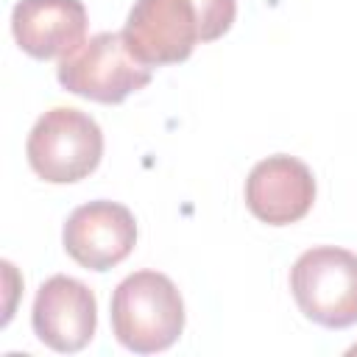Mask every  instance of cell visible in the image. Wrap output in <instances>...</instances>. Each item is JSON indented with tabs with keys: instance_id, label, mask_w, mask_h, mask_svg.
I'll return each mask as SVG.
<instances>
[{
	"instance_id": "cell-7",
	"label": "cell",
	"mask_w": 357,
	"mask_h": 357,
	"mask_svg": "<svg viewBox=\"0 0 357 357\" xmlns=\"http://www.w3.org/2000/svg\"><path fill=\"white\" fill-rule=\"evenodd\" d=\"M33 335L53 351L73 354L81 351L98 326V301L95 293L64 273L45 279L36 290L31 310Z\"/></svg>"
},
{
	"instance_id": "cell-3",
	"label": "cell",
	"mask_w": 357,
	"mask_h": 357,
	"mask_svg": "<svg viewBox=\"0 0 357 357\" xmlns=\"http://www.w3.org/2000/svg\"><path fill=\"white\" fill-rule=\"evenodd\" d=\"M25 156L39 178L50 184H75L100 165L103 131L86 112L53 106L33 123Z\"/></svg>"
},
{
	"instance_id": "cell-10",
	"label": "cell",
	"mask_w": 357,
	"mask_h": 357,
	"mask_svg": "<svg viewBox=\"0 0 357 357\" xmlns=\"http://www.w3.org/2000/svg\"><path fill=\"white\" fill-rule=\"evenodd\" d=\"M346 354H357V346H351V349H349V351H346Z\"/></svg>"
},
{
	"instance_id": "cell-9",
	"label": "cell",
	"mask_w": 357,
	"mask_h": 357,
	"mask_svg": "<svg viewBox=\"0 0 357 357\" xmlns=\"http://www.w3.org/2000/svg\"><path fill=\"white\" fill-rule=\"evenodd\" d=\"M81 0H20L11 8V33L31 59H64L86 36Z\"/></svg>"
},
{
	"instance_id": "cell-5",
	"label": "cell",
	"mask_w": 357,
	"mask_h": 357,
	"mask_svg": "<svg viewBox=\"0 0 357 357\" xmlns=\"http://www.w3.org/2000/svg\"><path fill=\"white\" fill-rule=\"evenodd\" d=\"M290 293L312 324L346 329L357 324V254L337 245L307 248L290 268Z\"/></svg>"
},
{
	"instance_id": "cell-6",
	"label": "cell",
	"mask_w": 357,
	"mask_h": 357,
	"mask_svg": "<svg viewBox=\"0 0 357 357\" xmlns=\"http://www.w3.org/2000/svg\"><path fill=\"white\" fill-rule=\"evenodd\" d=\"M64 251L86 271L120 265L137 245V220L117 201H89L70 212L61 229Z\"/></svg>"
},
{
	"instance_id": "cell-8",
	"label": "cell",
	"mask_w": 357,
	"mask_h": 357,
	"mask_svg": "<svg viewBox=\"0 0 357 357\" xmlns=\"http://www.w3.org/2000/svg\"><path fill=\"white\" fill-rule=\"evenodd\" d=\"M315 204L312 170L287 153H273L257 162L245 178V206L268 226L301 220Z\"/></svg>"
},
{
	"instance_id": "cell-1",
	"label": "cell",
	"mask_w": 357,
	"mask_h": 357,
	"mask_svg": "<svg viewBox=\"0 0 357 357\" xmlns=\"http://www.w3.org/2000/svg\"><path fill=\"white\" fill-rule=\"evenodd\" d=\"M234 17V0H137L123 36L128 50L153 70L187 61L198 42L220 39Z\"/></svg>"
},
{
	"instance_id": "cell-2",
	"label": "cell",
	"mask_w": 357,
	"mask_h": 357,
	"mask_svg": "<svg viewBox=\"0 0 357 357\" xmlns=\"http://www.w3.org/2000/svg\"><path fill=\"white\" fill-rule=\"evenodd\" d=\"M112 332L134 354L170 349L184 332V298L159 271L128 273L112 293Z\"/></svg>"
},
{
	"instance_id": "cell-4",
	"label": "cell",
	"mask_w": 357,
	"mask_h": 357,
	"mask_svg": "<svg viewBox=\"0 0 357 357\" xmlns=\"http://www.w3.org/2000/svg\"><path fill=\"white\" fill-rule=\"evenodd\" d=\"M151 67L142 64L126 45L123 31H103L84 39L73 53L59 59V84L95 103H123L128 95L151 84Z\"/></svg>"
}]
</instances>
